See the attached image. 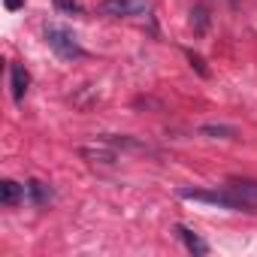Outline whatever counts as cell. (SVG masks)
<instances>
[{"label":"cell","mask_w":257,"mask_h":257,"mask_svg":"<svg viewBox=\"0 0 257 257\" xmlns=\"http://www.w3.org/2000/svg\"><path fill=\"white\" fill-rule=\"evenodd\" d=\"M55 7L67 16H82V7H79V0H55Z\"/></svg>","instance_id":"8fae6325"},{"label":"cell","mask_w":257,"mask_h":257,"mask_svg":"<svg viewBox=\"0 0 257 257\" xmlns=\"http://www.w3.org/2000/svg\"><path fill=\"white\" fill-rule=\"evenodd\" d=\"M188 58H191V64H194V67H197V70H200V73L206 76V67H203V61H200V58H197L194 52H188Z\"/></svg>","instance_id":"7c38bea8"},{"label":"cell","mask_w":257,"mask_h":257,"mask_svg":"<svg viewBox=\"0 0 257 257\" xmlns=\"http://www.w3.org/2000/svg\"><path fill=\"white\" fill-rule=\"evenodd\" d=\"M25 188H28L31 203H37V206H46V203L52 200V188H49V185H43V182H37V179H31Z\"/></svg>","instance_id":"52a82bcc"},{"label":"cell","mask_w":257,"mask_h":257,"mask_svg":"<svg viewBox=\"0 0 257 257\" xmlns=\"http://www.w3.org/2000/svg\"><path fill=\"white\" fill-rule=\"evenodd\" d=\"M46 43H49V49L61 61H82L85 58V49L79 46V40L67 28H61V25H49L46 28Z\"/></svg>","instance_id":"6da1fadb"},{"label":"cell","mask_w":257,"mask_h":257,"mask_svg":"<svg viewBox=\"0 0 257 257\" xmlns=\"http://www.w3.org/2000/svg\"><path fill=\"white\" fill-rule=\"evenodd\" d=\"M176 233H179V239L185 242V248H188L191 254H209V245H206L197 233H191L185 224H179V227H176Z\"/></svg>","instance_id":"8992f818"},{"label":"cell","mask_w":257,"mask_h":257,"mask_svg":"<svg viewBox=\"0 0 257 257\" xmlns=\"http://www.w3.org/2000/svg\"><path fill=\"white\" fill-rule=\"evenodd\" d=\"M19 7H25V0H7V10H19Z\"/></svg>","instance_id":"4fadbf2b"},{"label":"cell","mask_w":257,"mask_h":257,"mask_svg":"<svg viewBox=\"0 0 257 257\" xmlns=\"http://www.w3.org/2000/svg\"><path fill=\"white\" fill-rule=\"evenodd\" d=\"M79 155H82V158H91L94 164H97V161H100V164H115V152H112V149H91V146H82Z\"/></svg>","instance_id":"9c48e42d"},{"label":"cell","mask_w":257,"mask_h":257,"mask_svg":"<svg viewBox=\"0 0 257 257\" xmlns=\"http://www.w3.org/2000/svg\"><path fill=\"white\" fill-rule=\"evenodd\" d=\"M191 25H194V34H206V28H209V10L206 7H194L191 10Z\"/></svg>","instance_id":"30bf717a"},{"label":"cell","mask_w":257,"mask_h":257,"mask_svg":"<svg viewBox=\"0 0 257 257\" xmlns=\"http://www.w3.org/2000/svg\"><path fill=\"white\" fill-rule=\"evenodd\" d=\"M28 197V188L25 185H19V182H4V185H0V203H4V206H16V203H22Z\"/></svg>","instance_id":"5b68a950"},{"label":"cell","mask_w":257,"mask_h":257,"mask_svg":"<svg viewBox=\"0 0 257 257\" xmlns=\"http://www.w3.org/2000/svg\"><path fill=\"white\" fill-rule=\"evenodd\" d=\"M149 7H152L149 0H103L100 13L112 16V19H134V16L149 13Z\"/></svg>","instance_id":"3957f363"},{"label":"cell","mask_w":257,"mask_h":257,"mask_svg":"<svg viewBox=\"0 0 257 257\" xmlns=\"http://www.w3.org/2000/svg\"><path fill=\"white\" fill-rule=\"evenodd\" d=\"M28 85H31L28 70H25L22 64H13V67H10V88H13V100H16V103H22V100H25Z\"/></svg>","instance_id":"277c9868"},{"label":"cell","mask_w":257,"mask_h":257,"mask_svg":"<svg viewBox=\"0 0 257 257\" xmlns=\"http://www.w3.org/2000/svg\"><path fill=\"white\" fill-rule=\"evenodd\" d=\"M203 137H221V140H239V131L236 127H224V124H206L200 127Z\"/></svg>","instance_id":"ba28073f"},{"label":"cell","mask_w":257,"mask_h":257,"mask_svg":"<svg viewBox=\"0 0 257 257\" xmlns=\"http://www.w3.org/2000/svg\"><path fill=\"white\" fill-rule=\"evenodd\" d=\"M230 212H257V182H230L224 185Z\"/></svg>","instance_id":"7a4b0ae2"}]
</instances>
